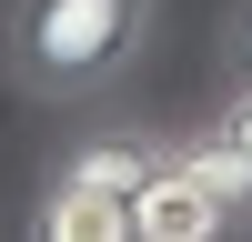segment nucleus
<instances>
[{
    "instance_id": "39448f33",
    "label": "nucleus",
    "mask_w": 252,
    "mask_h": 242,
    "mask_svg": "<svg viewBox=\"0 0 252 242\" xmlns=\"http://www.w3.org/2000/svg\"><path fill=\"white\" fill-rule=\"evenodd\" d=\"M232 81H252V0L232 10Z\"/></svg>"
},
{
    "instance_id": "f03ea898",
    "label": "nucleus",
    "mask_w": 252,
    "mask_h": 242,
    "mask_svg": "<svg viewBox=\"0 0 252 242\" xmlns=\"http://www.w3.org/2000/svg\"><path fill=\"white\" fill-rule=\"evenodd\" d=\"M172 161H182V141H172V131H91V141H71V151L51 161V182L101 192V202H131V192H152Z\"/></svg>"
},
{
    "instance_id": "f257e3e1",
    "label": "nucleus",
    "mask_w": 252,
    "mask_h": 242,
    "mask_svg": "<svg viewBox=\"0 0 252 242\" xmlns=\"http://www.w3.org/2000/svg\"><path fill=\"white\" fill-rule=\"evenodd\" d=\"M152 10L161 0H10L0 51L10 81L31 101H91L152 51Z\"/></svg>"
},
{
    "instance_id": "20e7f679",
    "label": "nucleus",
    "mask_w": 252,
    "mask_h": 242,
    "mask_svg": "<svg viewBox=\"0 0 252 242\" xmlns=\"http://www.w3.org/2000/svg\"><path fill=\"white\" fill-rule=\"evenodd\" d=\"M202 141H222V151L252 172V81H232V91H222V111L202 121Z\"/></svg>"
},
{
    "instance_id": "7ed1b4c3",
    "label": "nucleus",
    "mask_w": 252,
    "mask_h": 242,
    "mask_svg": "<svg viewBox=\"0 0 252 242\" xmlns=\"http://www.w3.org/2000/svg\"><path fill=\"white\" fill-rule=\"evenodd\" d=\"M131 232L141 242H212V232H242V222L222 212V192L192 172V161H172L152 192H131Z\"/></svg>"
}]
</instances>
